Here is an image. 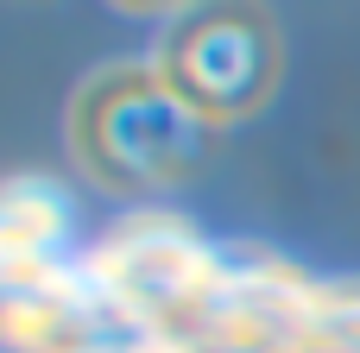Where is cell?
I'll return each instance as SVG.
<instances>
[{"mask_svg": "<svg viewBox=\"0 0 360 353\" xmlns=\"http://www.w3.org/2000/svg\"><path fill=\"white\" fill-rule=\"evenodd\" d=\"M202 152V120L171 95L158 63H108L70 95V158L101 189H171Z\"/></svg>", "mask_w": 360, "mask_h": 353, "instance_id": "cell-1", "label": "cell"}, {"mask_svg": "<svg viewBox=\"0 0 360 353\" xmlns=\"http://www.w3.org/2000/svg\"><path fill=\"white\" fill-rule=\"evenodd\" d=\"M278 69H285V38L266 6H240V0L190 6L158 38V76L202 126L259 114L278 88Z\"/></svg>", "mask_w": 360, "mask_h": 353, "instance_id": "cell-2", "label": "cell"}]
</instances>
